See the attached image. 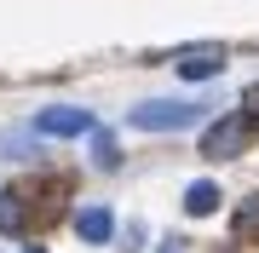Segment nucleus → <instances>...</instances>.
Listing matches in <instances>:
<instances>
[{
  "mask_svg": "<svg viewBox=\"0 0 259 253\" xmlns=\"http://www.w3.org/2000/svg\"><path fill=\"white\" fill-rule=\"evenodd\" d=\"M29 230V201L18 190H0V236H23Z\"/></svg>",
  "mask_w": 259,
  "mask_h": 253,
  "instance_id": "obj_6",
  "label": "nucleus"
},
{
  "mask_svg": "<svg viewBox=\"0 0 259 253\" xmlns=\"http://www.w3.org/2000/svg\"><path fill=\"white\" fill-rule=\"evenodd\" d=\"M173 64H179L185 81H213V75L225 69V52H219V46H190V52H179Z\"/></svg>",
  "mask_w": 259,
  "mask_h": 253,
  "instance_id": "obj_4",
  "label": "nucleus"
},
{
  "mask_svg": "<svg viewBox=\"0 0 259 253\" xmlns=\"http://www.w3.org/2000/svg\"><path fill=\"white\" fill-rule=\"evenodd\" d=\"M93 161H98V167H115V161H121V156H115V138L98 132V127H93Z\"/></svg>",
  "mask_w": 259,
  "mask_h": 253,
  "instance_id": "obj_9",
  "label": "nucleus"
},
{
  "mask_svg": "<svg viewBox=\"0 0 259 253\" xmlns=\"http://www.w3.org/2000/svg\"><path fill=\"white\" fill-rule=\"evenodd\" d=\"M242 115H248V127L259 132V86H248V98H242Z\"/></svg>",
  "mask_w": 259,
  "mask_h": 253,
  "instance_id": "obj_10",
  "label": "nucleus"
},
{
  "mask_svg": "<svg viewBox=\"0 0 259 253\" xmlns=\"http://www.w3.org/2000/svg\"><path fill=\"white\" fill-rule=\"evenodd\" d=\"M213 207H219V184H207V178H196V184L185 190V213H196V219H207Z\"/></svg>",
  "mask_w": 259,
  "mask_h": 253,
  "instance_id": "obj_7",
  "label": "nucleus"
},
{
  "mask_svg": "<svg viewBox=\"0 0 259 253\" xmlns=\"http://www.w3.org/2000/svg\"><path fill=\"white\" fill-rule=\"evenodd\" d=\"M75 230H81V242H110L115 236V213L110 207H81L75 213Z\"/></svg>",
  "mask_w": 259,
  "mask_h": 253,
  "instance_id": "obj_5",
  "label": "nucleus"
},
{
  "mask_svg": "<svg viewBox=\"0 0 259 253\" xmlns=\"http://www.w3.org/2000/svg\"><path fill=\"white\" fill-rule=\"evenodd\" d=\"M236 236H259V196H248L236 207Z\"/></svg>",
  "mask_w": 259,
  "mask_h": 253,
  "instance_id": "obj_8",
  "label": "nucleus"
},
{
  "mask_svg": "<svg viewBox=\"0 0 259 253\" xmlns=\"http://www.w3.org/2000/svg\"><path fill=\"white\" fill-rule=\"evenodd\" d=\"M93 110H81V104H52V110L35 115V132L40 138H81V132H93Z\"/></svg>",
  "mask_w": 259,
  "mask_h": 253,
  "instance_id": "obj_3",
  "label": "nucleus"
},
{
  "mask_svg": "<svg viewBox=\"0 0 259 253\" xmlns=\"http://www.w3.org/2000/svg\"><path fill=\"white\" fill-rule=\"evenodd\" d=\"M196 121H202V104H190V98H156V104H139L127 115V127H139V132H179Z\"/></svg>",
  "mask_w": 259,
  "mask_h": 253,
  "instance_id": "obj_1",
  "label": "nucleus"
},
{
  "mask_svg": "<svg viewBox=\"0 0 259 253\" xmlns=\"http://www.w3.org/2000/svg\"><path fill=\"white\" fill-rule=\"evenodd\" d=\"M23 253H47V247H23Z\"/></svg>",
  "mask_w": 259,
  "mask_h": 253,
  "instance_id": "obj_11",
  "label": "nucleus"
},
{
  "mask_svg": "<svg viewBox=\"0 0 259 253\" xmlns=\"http://www.w3.org/2000/svg\"><path fill=\"white\" fill-rule=\"evenodd\" d=\"M248 138H253V127H248V115H219V121L207 127V138H202V156L207 161H231V156H242L248 150Z\"/></svg>",
  "mask_w": 259,
  "mask_h": 253,
  "instance_id": "obj_2",
  "label": "nucleus"
}]
</instances>
